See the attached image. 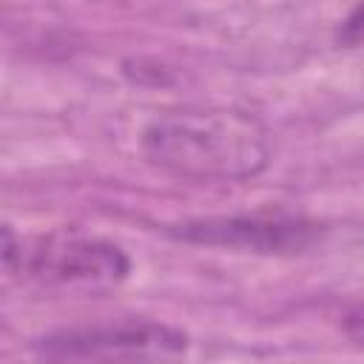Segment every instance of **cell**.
Listing matches in <instances>:
<instances>
[{
	"instance_id": "8992f818",
	"label": "cell",
	"mask_w": 364,
	"mask_h": 364,
	"mask_svg": "<svg viewBox=\"0 0 364 364\" xmlns=\"http://www.w3.org/2000/svg\"><path fill=\"white\" fill-rule=\"evenodd\" d=\"M344 330H347V336H350V338H355V341H361V344H364V310L350 313V316L344 318Z\"/></svg>"
},
{
	"instance_id": "5b68a950",
	"label": "cell",
	"mask_w": 364,
	"mask_h": 364,
	"mask_svg": "<svg viewBox=\"0 0 364 364\" xmlns=\"http://www.w3.org/2000/svg\"><path fill=\"white\" fill-rule=\"evenodd\" d=\"M344 40H364V0L361 6L350 14L347 26H344Z\"/></svg>"
},
{
	"instance_id": "3957f363",
	"label": "cell",
	"mask_w": 364,
	"mask_h": 364,
	"mask_svg": "<svg viewBox=\"0 0 364 364\" xmlns=\"http://www.w3.org/2000/svg\"><path fill=\"white\" fill-rule=\"evenodd\" d=\"M185 347L182 330L148 318L65 327L37 341V353L46 358H173Z\"/></svg>"
},
{
	"instance_id": "7a4b0ae2",
	"label": "cell",
	"mask_w": 364,
	"mask_h": 364,
	"mask_svg": "<svg viewBox=\"0 0 364 364\" xmlns=\"http://www.w3.org/2000/svg\"><path fill=\"white\" fill-rule=\"evenodd\" d=\"M3 264L9 273L74 290H108L131 273V259L119 245L77 230H54L17 242L6 228Z\"/></svg>"
},
{
	"instance_id": "277c9868",
	"label": "cell",
	"mask_w": 364,
	"mask_h": 364,
	"mask_svg": "<svg viewBox=\"0 0 364 364\" xmlns=\"http://www.w3.org/2000/svg\"><path fill=\"white\" fill-rule=\"evenodd\" d=\"M179 236L202 245L279 253L290 247H304L313 236V225L290 216H230V219H208V222L185 225Z\"/></svg>"
},
{
	"instance_id": "6da1fadb",
	"label": "cell",
	"mask_w": 364,
	"mask_h": 364,
	"mask_svg": "<svg viewBox=\"0 0 364 364\" xmlns=\"http://www.w3.org/2000/svg\"><path fill=\"white\" fill-rule=\"evenodd\" d=\"M142 154L156 168L196 179H247L267 162L264 131L239 111H173L148 122Z\"/></svg>"
}]
</instances>
